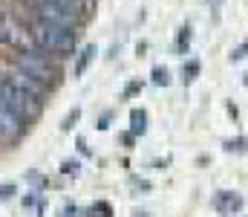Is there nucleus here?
<instances>
[{"label": "nucleus", "instance_id": "nucleus-3", "mask_svg": "<svg viewBox=\"0 0 248 217\" xmlns=\"http://www.w3.org/2000/svg\"><path fill=\"white\" fill-rule=\"evenodd\" d=\"M23 6H26L35 17L49 20V23H58V26H66V29H75V23H78L75 12L66 9L58 0H23Z\"/></svg>", "mask_w": 248, "mask_h": 217}, {"label": "nucleus", "instance_id": "nucleus-8", "mask_svg": "<svg viewBox=\"0 0 248 217\" xmlns=\"http://www.w3.org/2000/svg\"><path fill=\"white\" fill-rule=\"evenodd\" d=\"M214 209H217L219 215H234V212L243 209V197L234 194V191H219V194L214 197Z\"/></svg>", "mask_w": 248, "mask_h": 217}, {"label": "nucleus", "instance_id": "nucleus-11", "mask_svg": "<svg viewBox=\"0 0 248 217\" xmlns=\"http://www.w3.org/2000/svg\"><path fill=\"white\" fill-rule=\"evenodd\" d=\"M90 217H113V206L110 203H104V200H98V203H93L90 206Z\"/></svg>", "mask_w": 248, "mask_h": 217}, {"label": "nucleus", "instance_id": "nucleus-6", "mask_svg": "<svg viewBox=\"0 0 248 217\" xmlns=\"http://www.w3.org/2000/svg\"><path fill=\"white\" fill-rule=\"evenodd\" d=\"M6 75H9V78H12L15 84H20L23 90H29L32 96H38V99H44V96H46V87H49V84H44V81H38L35 75H29L26 70H20L17 64H12V67L6 70Z\"/></svg>", "mask_w": 248, "mask_h": 217}, {"label": "nucleus", "instance_id": "nucleus-4", "mask_svg": "<svg viewBox=\"0 0 248 217\" xmlns=\"http://www.w3.org/2000/svg\"><path fill=\"white\" fill-rule=\"evenodd\" d=\"M0 41L3 44H9V47H15L17 52H44L38 44H35V38H32V32H26L15 17H3L0 20Z\"/></svg>", "mask_w": 248, "mask_h": 217}, {"label": "nucleus", "instance_id": "nucleus-2", "mask_svg": "<svg viewBox=\"0 0 248 217\" xmlns=\"http://www.w3.org/2000/svg\"><path fill=\"white\" fill-rule=\"evenodd\" d=\"M0 101H3L12 113H17L23 122H32V119H38V113H41V99L32 96L29 90H23L20 84H15L6 72H0Z\"/></svg>", "mask_w": 248, "mask_h": 217}, {"label": "nucleus", "instance_id": "nucleus-19", "mask_svg": "<svg viewBox=\"0 0 248 217\" xmlns=\"http://www.w3.org/2000/svg\"><path fill=\"white\" fill-rule=\"evenodd\" d=\"M75 212H78L75 206H66V209H63V217H75Z\"/></svg>", "mask_w": 248, "mask_h": 217}, {"label": "nucleus", "instance_id": "nucleus-20", "mask_svg": "<svg viewBox=\"0 0 248 217\" xmlns=\"http://www.w3.org/2000/svg\"><path fill=\"white\" fill-rule=\"evenodd\" d=\"M133 217H147V215H144V212H136V215H133Z\"/></svg>", "mask_w": 248, "mask_h": 217}, {"label": "nucleus", "instance_id": "nucleus-14", "mask_svg": "<svg viewBox=\"0 0 248 217\" xmlns=\"http://www.w3.org/2000/svg\"><path fill=\"white\" fill-rule=\"evenodd\" d=\"M196 72H199V64H196V61L185 64V81H193V78H196Z\"/></svg>", "mask_w": 248, "mask_h": 217}, {"label": "nucleus", "instance_id": "nucleus-7", "mask_svg": "<svg viewBox=\"0 0 248 217\" xmlns=\"http://www.w3.org/2000/svg\"><path fill=\"white\" fill-rule=\"evenodd\" d=\"M23 119L17 116V113H12L3 101H0V136H6V139H12V136H17L20 131H23Z\"/></svg>", "mask_w": 248, "mask_h": 217}, {"label": "nucleus", "instance_id": "nucleus-15", "mask_svg": "<svg viewBox=\"0 0 248 217\" xmlns=\"http://www.w3.org/2000/svg\"><path fill=\"white\" fill-rule=\"evenodd\" d=\"M12 197H15V185H12V183L0 185V200H12Z\"/></svg>", "mask_w": 248, "mask_h": 217}, {"label": "nucleus", "instance_id": "nucleus-10", "mask_svg": "<svg viewBox=\"0 0 248 217\" xmlns=\"http://www.w3.org/2000/svg\"><path fill=\"white\" fill-rule=\"evenodd\" d=\"M144 131H147V113H144V110H133V113H130V134L139 136V134H144Z\"/></svg>", "mask_w": 248, "mask_h": 217}, {"label": "nucleus", "instance_id": "nucleus-1", "mask_svg": "<svg viewBox=\"0 0 248 217\" xmlns=\"http://www.w3.org/2000/svg\"><path fill=\"white\" fill-rule=\"evenodd\" d=\"M35 44L49 55H66L75 50V29H66V26H58V23H49V20H41V17H32V26H29Z\"/></svg>", "mask_w": 248, "mask_h": 217}, {"label": "nucleus", "instance_id": "nucleus-12", "mask_svg": "<svg viewBox=\"0 0 248 217\" xmlns=\"http://www.w3.org/2000/svg\"><path fill=\"white\" fill-rule=\"evenodd\" d=\"M153 84H159V87H168V84H170L168 67H153Z\"/></svg>", "mask_w": 248, "mask_h": 217}, {"label": "nucleus", "instance_id": "nucleus-13", "mask_svg": "<svg viewBox=\"0 0 248 217\" xmlns=\"http://www.w3.org/2000/svg\"><path fill=\"white\" fill-rule=\"evenodd\" d=\"M187 44H190V26H182V29H179V50H182V52L187 50Z\"/></svg>", "mask_w": 248, "mask_h": 217}, {"label": "nucleus", "instance_id": "nucleus-18", "mask_svg": "<svg viewBox=\"0 0 248 217\" xmlns=\"http://www.w3.org/2000/svg\"><path fill=\"white\" fill-rule=\"evenodd\" d=\"M139 87H141V84H139V81H133V84H127V90H124V96H133V93H136V90H139Z\"/></svg>", "mask_w": 248, "mask_h": 217}, {"label": "nucleus", "instance_id": "nucleus-9", "mask_svg": "<svg viewBox=\"0 0 248 217\" xmlns=\"http://www.w3.org/2000/svg\"><path fill=\"white\" fill-rule=\"evenodd\" d=\"M93 61H95V47L90 44V47H84V50L78 52V61H75V75L81 78V75L87 72V67H90Z\"/></svg>", "mask_w": 248, "mask_h": 217}, {"label": "nucleus", "instance_id": "nucleus-5", "mask_svg": "<svg viewBox=\"0 0 248 217\" xmlns=\"http://www.w3.org/2000/svg\"><path fill=\"white\" fill-rule=\"evenodd\" d=\"M15 64H17L20 70H26L29 75H35L38 81H44V84H52V81L61 75L58 64H52L49 55H44V52H20Z\"/></svg>", "mask_w": 248, "mask_h": 217}, {"label": "nucleus", "instance_id": "nucleus-17", "mask_svg": "<svg viewBox=\"0 0 248 217\" xmlns=\"http://www.w3.org/2000/svg\"><path fill=\"white\" fill-rule=\"evenodd\" d=\"M78 171V162H63V174H75Z\"/></svg>", "mask_w": 248, "mask_h": 217}, {"label": "nucleus", "instance_id": "nucleus-16", "mask_svg": "<svg viewBox=\"0 0 248 217\" xmlns=\"http://www.w3.org/2000/svg\"><path fill=\"white\" fill-rule=\"evenodd\" d=\"M72 122H78V110H72V113L66 116V122H63V131H69V128H72Z\"/></svg>", "mask_w": 248, "mask_h": 217}]
</instances>
